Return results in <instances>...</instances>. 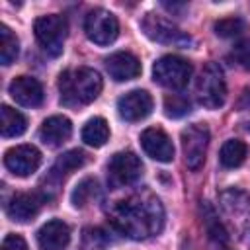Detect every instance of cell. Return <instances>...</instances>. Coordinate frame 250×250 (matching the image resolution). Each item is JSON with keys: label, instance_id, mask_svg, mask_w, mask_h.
Instances as JSON below:
<instances>
[{"label": "cell", "instance_id": "3957f363", "mask_svg": "<svg viewBox=\"0 0 250 250\" xmlns=\"http://www.w3.org/2000/svg\"><path fill=\"white\" fill-rule=\"evenodd\" d=\"M197 102L207 109H219L227 100V82L219 64L209 62L203 66L195 84Z\"/></svg>", "mask_w": 250, "mask_h": 250}, {"label": "cell", "instance_id": "ffe728a7", "mask_svg": "<svg viewBox=\"0 0 250 250\" xmlns=\"http://www.w3.org/2000/svg\"><path fill=\"white\" fill-rule=\"evenodd\" d=\"M199 209H201L203 227H205V230H207L209 238H211V240H215L217 244H227V242H229V232H227L225 225L219 221V217H217L215 209H213L207 201H201Z\"/></svg>", "mask_w": 250, "mask_h": 250}, {"label": "cell", "instance_id": "277c9868", "mask_svg": "<svg viewBox=\"0 0 250 250\" xmlns=\"http://www.w3.org/2000/svg\"><path fill=\"white\" fill-rule=\"evenodd\" d=\"M33 31L35 37L39 41V45L43 47V51L51 57H59L62 53V45L66 39V20L59 14H49V16H41L35 20L33 23Z\"/></svg>", "mask_w": 250, "mask_h": 250}, {"label": "cell", "instance_id": "8fae6325", "mask_svg": "<svg viewBox=\"0 0 250 250\" xmlns=\"http://www.w3.org/2000/svg\"><path fill=\"white\" fill-rule=\"evenodd\" d=\"M47 201V195L43 191H23V193H16L8 205H6V213L12 221L18 223H27L31 221L43 207V203Z\"/></svg>", "mask_w": 250, "mask_h": 250}, {"label": "cell", "instance_id": "7c38bea8", "mask_svg": "<svg viewBox=\"0 0 250 250\" xmlns=\"http://www.w3.org/2000/svg\"><path fill=\"white\" fill-rule=\"evenodd\" d=\"M119 117L125 121H141L152 111V98L146 90H131L117 100Z\"/></svg>", "mask_w": 250, "mask_h": 250}, {"label": "cell", "instance_id": "4fadbf2b", "mask_svg": "<svg viewBox=\"0 0 250 250\" xmlns=\"http://www.w3.org/2000/svg\"><path fill=\"white\" fill-rule=\"evenodd\" d=\"M141 146L150 158L158 162H170L174 158V145L160 127L145 129L141 133Z\"/></svg>", "mask_w": 250, "mask_h": 250}, {"label": "cell", "instance_id": "2e32d148", "mask_svg": "<svg viewBox=\"0 0 250 250\" xmlns=\"http://www.w3.org/2000/svg\"><path fill=\"white\" fill-rule=\"evenodd\" d=\"M68 242H70V227L61 219L47 221L37 230V244L41 250H64Z\"/></svg>", "mask_w": 250, "mask_h": 250}, {"label": "cell", "instance_id": "83f0119b", "mask_svg": "<svg viewBox=\"0 0 250 250\" xmlns=\"http://www.w3.org/2000/svg\"><path fill=\"white\" fill-rule=\"evenodd\" d=\"M2 250H29V248H27V242L23 240V236L12 232L2 240Z\"/></svg>", "mask_w": 250, "mask_h": 250}, {"label": "cell", "instance_id": "ba28073f", "mask_svg": "<svg viewBox=\"0 0 250 250\" xmlns=\"http://www.w3.org/2000/svg\"><path fill=\"white\" fill-rule=\"evenodd\" d=\"M84 31L86 37L96 45H109L119 35V21L109 10L96 8L84 18Z\"/></svg>", "mask_w": 250, "mask_h": 250}, {"label": "cell", "instance_id": "484cf974", "mask_svg": "<svg viewBox=\"0 0 250 250\" xmlns=\"http://www.w3.org/2000/svg\"><path fill=\"white\" fill-rule=\"evenodd\" d=\"M242 31H246V21L238 16H230L215 21V33L219 37H236Z\"/></svg>", "mask_w": 250, "mask_h": 250}, {"label": "cell", "instance_id": "603a6c76", "mask_svg": "<svg viewBox=\"0 0 250 250\" xmlns=\"http://www.w3.org/2000/svg\"><path fill=\"white\" fill-rule=\"evenodd\" d=\"M20 53V41L18 37L12 33V29L8 25H2L0 27V62L4 66L12 64L16 61Z\"/></svg>", "mask_w": 250, "mask_h": 250}, {"label": "cell", "instance_id": "9a60e30c", "mask_svg": "<svg viewBox=\"0 0 250 250\" xmlns=\"http://www.w3.org/2000/svg\"><path fill=\"white\" fill-rule=\"evenodd\" d=\"M10 96L25 107H37L43 104V86L33 76H18L10 82Z\"/></svg>", "mask_w": 250, "mask_h": 250}, {"label": "cell", "instance_id": "5bb4252c", "mask_svg": "<svg viewBox=\"0 0 250 250\" xmlns=\"http://www.w3.org/2000/svg\"><path fill=\"white\" fill-rule=\"evenodd\" d=\"M105 70L115 82L133 80L141 74V61L129 51H117L105 59Z\"/></svg>", "mask_w": 250, "mask_h": 250}, {"label": "cell", "instance_id": "52a82bcc", "mask_svg": "<svg viewBox=\"0 0 250 250\" xmlns=\"http://www.w3.org/2000/svg\"><path fill=\"white\" fill-rule=\"evenodd\" d=\"M209 127L205 123H193L188 125L182 131V150H184V158L189 170H199L205 162V154H207V146H209Z\"/></svg>", "mask_w": 250, "mask_h": 250}, {"label": "cell", "instance_id": "4316f807", "mask_svg": "<svg viewBox=\"0 0 250 250\" xmlns=\"http://www.w3.org/2000/svg\"><path fill=\"white\" fill-rule=\"evenodd\" d=\"M230 59L242 66V68H250V39H242L238 41L232 51H230Z\"/></svg>", "mask_w": 250, "mask_h": 250}, {"label": "cell", "instance_id": "6da1fadb", "mask_svg": "<svg viewBox=\"0 0 250 250\" xmlns=\"http://www.w3.org/2000/svg\"><path fill=\"white\" fill-rule=\"evenodd\" d=\"M107 217L119 232L133 240L156 236L164 227V207L150 191H139L115 201Z\"/></svg>", "mask_w": 250, "mask_h": 250}, {"label": "cell", "instance_id": "7a4b0ae2", "mask_svg": "<svg viewBox=\"0 0 250 250\" xmlns=\"http://www.w3.org/2000/svg\"><path fill=\"white\" fill-rule=\"evenodd\" d=\"M104 88L100 72L88 66L64 70L59 76V94L61 104L66 107H80L92 104Z\"/></svg>", "mask_w": 250, "mask_h": 250}, {"label": "cell", "instance_id": "44dd1931", "mask_svg": "<svg viewBox=\"0 0 250 250\" xmlns=\"http://www.w3.org/2000/svg\"><path fill=\"white\" fill-rule=\"evenodd\" d=\"M109 139V125L104 117H92L82 129V141L94 148L104 146Z\"/></svg>", "mask_w": 250, "mask_h": 250}, {"label": "cell", "instance_id": "d4e9b609", "mask_svg": "<svg viewBox=\"0 0 250 250\" xmlns=\"http://www.w3.org/2000/svg\"><path fill=\"white\" fill-rule=\"evenodd\" d=\"M191 111V104L186 96L182 94H168L164 98V113L172 119H178V117H184L186 113Z\"/></svg>", "mask_w": 250, "mask_h": 250}, {"label": "cell", "instance_id": "f546056e", "mask_svg": "<svg viewBox=\"0 0 250 250\" xmlns=\"http://www.w3.org/2000/svg\"><path fill=\"white\" fill-rule=\"evenodd\" d=\"M246 131H248V133H250V123H248V127H246Z\"/></svg>", "mask_w": 250, "mask_h": 250}, {"label": "cell", "instance_id": "30bf717a", "mask_svg": "<svg viewBox=\"0 0 250 250\" xmlns=\"http://www.w3.org/2000/svg\"><path fill=\"white\" fill-rule=\"evenodd\" d=\"M41 164V152L33 145H18L6 150L4 154V166L20 178L31 176Z\"/></svg>", "mask_w": 250, "mask_h": 250}, {"label": "cell", "instance_id": "cb8c5ba5", "mask_svg": "<svg viewBox=\"0 0 250 250\" xmlns=\"http://www.w3.org/2000/svg\"><path fill=\"white\" fill-rule=\"evenodd\" d=\"M98 195V182L94 178H84L72 191L70 201L74 207H84L86 203H90L94 197Z\"/></svg>", "mask_w": 250, "mask_h": 250}, {"label": "cell", "instance_id": "e0dca14e", "mask_svg": "<svg viewBox=\"0 0 250 250\" xmlns=\"http://www.w3.org/2000/svg\"><path fill=\"white\" fill-rule=\"evenodd\" d=\"M72 135V123L64 115H53L39 127V139L47 146H61Z\"/></svg>", "mask_w": 250, "mask_h": 250}, {"label": "cell", "instance_id": "5b68a950", "mask_svg": "<svg viewBox=\"0 0 250 250\" xmlns=\"http://www.w3.org/2000/svg\"><path fill=\"white\" fill-rule=\"evenodd\" d=\"M191 62L178 57V55H164L160 57L152 66V78L164 88L180 90L184 88L191 78Z\"/></svg>", "mask_w": 250, "mask_h": 250}, {"label": "cell", "instance_id": "7402d4cb", "mask_svg": "<svg viewBox=\"0 0 250 250\" xmlns=\"http://www.w3.org/2000/svg\"><path fill=\"white\" fill-rule=\"evenodd\" d=\"M219 158H221V164L225 168H236L246 158V145L238 139H229L221 146V156Z\"/></svg>", "mask_w": 250, "mask_h": 250}, {"label": "cell", "instance_id": "d6986e66", "mask_svg": "<svg viewBox=\"0 0 250 250\" xmlns=\"http://www.w3.org/2000/svg\"><path fill=\"white\" fill-rule=\"evenodd\" d=\"M27 129V119L23 113L10 105H2L0 109V131L2 137H20Z\"/></svg>", "mask_w": 250, "mask_h": 250}, {"label": "cell", "instance_id": "8992f818", "mask_svg": "<svg viewBox=\"0 0 250 250\" xmlns=\"http://www.w3.org/2000/svg\"><path fill=\"white\" fill-rule=\"evenodd\" d=\"M141 29L145 31V35L148 39H152L156 43L174 45V47H188L191 43V37L188 33H184L180 27H176L164 16H158V14H152V12L143 16Z\"/></svg>", "mask_w": 250, "mask_h": 250}, {"label": "cell", "instance_id": "ac0fdd59", "mask_svg": "<svg viewBox=\"0 0 250 250\" xmlns=\"http://www.w3.org/2000/svg\"><path fill=\"white\" fill-rule=\"evenodd\" d=\"M84 162H86V154H84L82 150H78V148L66 150L64 154H61V156L55 160V164H53V168H51V172H49V178H53V180H62V178H66L70 172L78 170Z\"/></svg>", "mask_w": 250, "mask_h": 250}, {"label": "cell", "instance_id": "9c48e42d", "mask_svg": "<svg viewBox=\"0 0 250 250\" xmlns=\"http://www.w3.org/2000/svg\"><path fill=\"white\" fill-rule=\"evenodd\" d=\"M143 176V164L135 152H115L107 162V182L111 188L135 184Z\"/></svg>", "mask_w": 250, "mask_h": 250}, {"label": "cell", "instance_id": "f1b7e54d", "mask_svg": "<svg viewBox=\"0 0 250 250\" xmlns=\"http://www.w3.org/2000/svg\"><path fill=\"white\" fill-rule=\"evenodd\" d=\"M238 107H240V109H244V111H250V90H248V88H246V90L240 94Z\"/></svg>", "mask_w": 250, "mask_h": 250}]
</instances>
